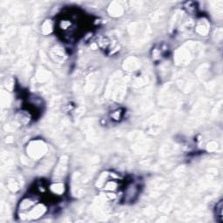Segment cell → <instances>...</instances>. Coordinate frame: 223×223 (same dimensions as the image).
Returning <instances> with one entry per match:
<instances>
[{
    "label": "cell",
    "mask_w": 223,
    "mask_h": 223,
    "mask_svg": "<svg viewBox=\"0 0 223 223\" xmlns=\"http://www.w3.org/2000/svg\"><path fill=\"white\" fill-rule=\"evenodd\" d=\"M216 220L218 222H222V200H220L216 204Z\"/></svg>",
    "instance_id": "1"
}]
</instances>
